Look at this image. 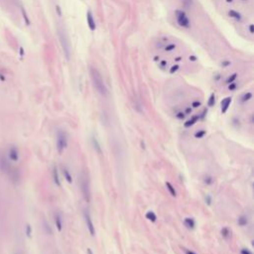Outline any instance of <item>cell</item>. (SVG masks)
I'll return each instance as SVG.
<instances>
[{"instance_id":"6da1fadb","label":"cell","mask_w":254,"mask_h":254,"mask_svg":"<svg viewBox=\"0 0 254 254\" xmlns=\"http://www.w3.org/2000/svg\"><path fill=\"white\" fill-rule=\"evenodd\" d=\"M89 74L90 77H92L93 86L95 87V89L101 95H107L108 93V90H107V87L104 83L103 79L101 77V74L96 69H94L93 67L89 68Z\"/></svg>"},{"instance_id":"7a4b0ae2","label":"cell","mask_w":254,"mask_h":254,"mask_svg":"<svg viewBox=\"0 0 254 254\" xmlns=\"http://www.w3.org/2000/svg\"><path fill=\"white\" fill-rule=\"evenodd\" d=\"M80 185L81 194H83V197L84 198V201H86V203H90V201H92V192H90L89 180H87L86 176L84 174H83L80 176Z\"/></svg>"},{"instance_id":"3957f363","label":"cell","mask_w":254,"mask_h":254,"mask_svg":"<svg viewBox=\"0 0 254 254\" xmlns=\"http://www.w3.org/2000/svg\"><path fill=\"white\" fill-rule=\"evenodd\" d=\"M68 146V136L65 131L59 130L57 133V150L59 154H62Z\"/></svg>"},{"instance_id":"277c9868","label":"cell","mask_w":254,"mask_h":254,"mask_svg":"<svg viewBox=\"0 0 254 254\" xmlns=\"http://www.w3.org/2000/svg\"><path fill=\"white\" fill-rule=\"evenodd\" d=\"M59 37H60V42L63 48V51L65 55H66L67 59H70L71 56V46H70V40L68 38V36L66 34V32H64L63 30L59 31Z\"/></svg>"},{"instance_id":"5b68a950","label":"cell","mask_w":254,"mask_h":254,"mask_svg":"<svg viewBox=\"0 0 254 254\" xmlns=\"http://www.w3.org/2000/svg\"><path fill=\"white\" fill-rule=\"evenodd\" d=\"M176 18H177V21L180 26L184 28H190L191 26V22L189 20L187 14L184 11L181 10H177L176 11Z\"/></svg>"},{"instance_id":"8992f818","label":"cell","mask_w":254,"mask_h":254,"mask_svg":"<svg viewBox=\"0 0 254 254\" xmlns=\"http://www.w3.org/2000/svg\"><path fill=\"white\" fill-rule=\"evenodd\" d=\"M83 216H84V220H86V227H87V229H89V231L90 235L94 236V235H95V228H94L92 219V217H90L89 213L87 210H84L83 211Z\"/></svg>"},{"instance_id":"52a82bcc","label":"cell","mask_w":254,"mask_h":254,"mask_svg":"<svg viewBox=\"0 0 254 254\" xmlns=\"http://www.w3.org/2000/svg\"><path fill=\"white\" fill-rule=\"evenodd\" d=\"M86 22H87V26H89V28L90 29V31L95 30L96 24H95V21H94V19H93L92 13L90 10H89L86 12Z\"/></svg>"},{"instance_id":"ba28073f","label":"cell","mask_w":254,"mask_h":254,"mask_svg":"<svg viewBox=\"0 0 254 254\" xmlns=\"http://www.w3.org/2000/svg\"><path fill=\"white\" fill-rule=\"evenodd\" d=\"M8 158L12 162H17L19 160V151L16 147H11L8 151Z\"/></svg>"},{"instance_id":"9c48e42d","label":"cell","mask_w":254,"mask_h":254,"mask_svg":"<svg viewBox=\"0 0 254 254\" xmlns=\"http://www.w3.org/2000/svg\"><path fill=\"white\" fill-rule=\"evenodd\" d=\"M231 101H232V98H231L230 96H227L225 98H223L221 100V112L222 113H225L227 110H228Z\"/></svg>"},{"instance_id":"30bf717a","label":"cell","mask_w":254,"mask_h":254,"mask_svg":"<svg viewBox=\"0 0 254 254\" xmlns=\"http://www.w3.org/2000/svg\"><path fill=\"white\" fill-rule=\"evenodd\" d=\"M54 219H55V224L59 231H62L63 229V219H62V216L59 213H55L54 214Z\"/></svg>"},{"instance_id":"8fae6325","label":"cell","mask_w":254,"mask_h":254,"mask_svg":"<svg viewBox=\"0 0 254 254\" xmlns=\"http://www.w3.org/2000/svg\"><path fill=\"white\" fill-rule=\"evenodd\" d=\"M184 224L188 229H194L196 226V222L192 217H186L184 219Z\"/></svg>"},{"instance_id":"7c38bea8","label":"cell","mask_w":254,"mask_h":254,"mask_svg":"<svg viewBox=\"0 0 254 254\" xmlns=\"http://www.w3.org/2000/svg\"><path fill=\"white\" fill-rule=\"evenodd\" d=\"M92 146H93V148H94V150H95V152L98 153L99 155H101L102 154V150H101V147H100V144H99L98 140H97L93 136V137L92 138Z\"/></svg>"},{"instance_id":"4fadbf2b","label":"cell","mask_w":254,"mask_h":254,"mask_svg":"<svg viewBox=\"0 0 254 254\" xmlns=\"http://www.w3.org/2000/svg\"><path fill=\"white\" fill-rule=\"evenodd\" d=\"M198 119H200L198 115H195V116H193V117H191L190 119L187 120V121L184 123V126L186 127V128H189V127L193 126L195 123H197V121H198Z\"/></svg>"},{"instance_id":"5bb4252c","label":"cell","mask_w":254,"mask_h":254,"mask_svg":"<svg viewBox=\"0 0 254 254\" xmlns=\"http://www.w3.org/2000/svg\"><path fill=\"white\" fill-rule=\"evenodd\" d=\"M62 171H63L64 178L66 179V181H67L69 184H71V182H73V179H71V174H70V171L68 170L66 167H62Z\"/></svg>"},{"instance_id":"9a60e30c","label":"cell","mask_w":254,"mask_h":254,"mask_svg":"<svg viewBox=\"0 0 254 254\" xmlns=\"http://www.w3.org/2000/svg\"><path fill=\"white\" fill-rule=\"evenodd\" d=\"M53 179H54V183L56 184L58 187H61V181H60V177H59V173H58V169L55 166L53 169Z\"/></svg>"},{"instance_id":"2e32d148","label":"cell","mask_w":254,"mask_h":254,"mask_svg":"<svg viewBox=\"0 0 254 254\" xmlns=\"http://www.w3.org/2000/svg\"><path fill=\"white\" fill-rule=\"evenodd\" d=\"M166 188H167V190L169 191V193H170V195L172 197L177 196V192H176V190H175V187L171 183L167 182V183H166Z\"/></svg>"},{"instance_id":"e0dca14e","label":"cell","mask_w":254,"mask_h":254,"mask_svg":"<svg viewBox=\"0 0 254 254\" xmlns=\"http://www.w3.org/2000/svg\"><path fill=\"white\" fill-rule=\"evenodd\" d=\"M146 219H147L148 220H150L151 222H155L156 220H157V216L155 214L154 211H152V210H149L147 213H146Z\"/></svg>"},{"instance_id":"ac0fdd59","label":"cell","mask_w":254,"mask_h":254,"mask_svg":"<svg viewBox=\"0 0 254 254\" xmlns=\"http://www.w3.org/2000/svg\"><path fill=\"white\" fill-rule=\"evenodd\" d=\"M228 15L230 16V17L236 19V20H241V15H240V13H238L235 10H229Z\"/></svg>"},{"instance_id":"d6986e66","label":"cell","mask_w":254,"mask_h":254,"mask_svg":"<svg viewBox=\"0 0 254 254\" xmlns=\"http://www.w3.org/2000/svg\"><path fill=\"white\" fill-rule=\"evenodd\" d=\"M206 134H207V130L201 129V130H198V131H197L196 133H195V138L201 139V138L204 137V135H206Z\"/></svg>"},{"instance_id":"ffe728a7","label":"cell","mask_w":254,"mask_h":254,"mask_svg":"<svg viewBox=\"0 0 254 254\" xmlns=\"http://www.w3.org/2000/svg\"><path fill=\"white\" fill-rule=\"evenodd\" d=\"M220 232H221V235H222V237H223V238H225V239H227L230 236V230H229V228H227V227H223V228L221 229Z\"/></svg>"},{"instance_id":"44dd1931","label":"cell","mask_w":254,"mask_h":254,"mask_svg":"<svg viewBox=\"0 0 254 254\" xmlns=\"http://www.w3.org/2000/svg\"><path fill=\"white\" fill-rule=\"evenodd\" d=\"M247 223H248V220H247V217H246L245 216H239V219H238V224H239L240 226H245Z\"/></svg>"},{"instance_id":"7402d4cb","label":"cell","mask_w":254,"mask_h":254,"mask_svg":"<svg viewBox=\"0 0 254 254\" xmlns=\"http://www.w3.org/2000/svg\"><path fill=\"white\" fill-rule=\"evenodd\" d=\"M214 103H216V95H214V93H211L210 96V98H208L207 104H208V106H210V107H213L214 105Z\"/></svg>"},{"instance_id":"603a6c76","label":"cell","mask_w":254,"mask_h":254,"mask_svg":"<svg viewBox=\"0 0 254 254\" xmlns=\"http://www.w3.org/2000/svg\"><path fill=\"white\" fill-rule=\"evenodd\" d=\"M252 98V93L251 92H247L245 94H243V96H242V98H241V101L242 102H246V101H248L249 99H251Z\"/></svg>"},{"instance_id":"cb8c5ba5","label":"cell","mask_w":254,"mask_h":254,"mask_svg":"<svg viewBox=\"0 0 254 254\" xmlns=\"http://www.w3.org/2000/svg\"><path fill=\"white\" fill-rule=\"evenodd\" d=\"M21 12H22V15H23L25 23L27 24V25H29V24H30V20H29V18H28V16H27V13H26L25 9L23 7H21Z\"/></svg>"},{"instance_id":"d4e9b609","label":"cell","mask_w":254,"mask_h":254,"mask_svg":"<svg viewBox=\"0 0 254 254\" xmlns=\"http://www.w3.org/2000/svg\"><path fill=\"white\" fill-rule=\"evenodd\" d=\"M236 77H237V74H232L230 77H227V80H225V83H228V84H229V83H233V81L236 80Z\"/></svg>"},{"instance_id":"484cf974","label":"cell","mask_w":254,"mask_h":254,"mask_svg":"<svg viewBox=\"0 0 254 254\" xmlns=\"http://www.w3.org/2000/svg\"><path fill=\"white\" fill-rule=\"evenodd\" d=\"M175 48H176L175 44H169V45H167V46L165 47V51L166 52H171V51L175 50Z\"/></svg>"},{"instance_id":"4316f807","label":"cell","mask_w":254,"mask_h":254,"mask_svg":"<svg viewBox=\"0 0 254 254\" xmlns=\"http://www.w3.org/2000/svg\"><path fill=\"white\" fill-rule=\"evenodd\" d=\"M204 183H206L207 185H211L213 183V178L210 177V176H207V177L204 178Z\"/></svg>"},{"instance_id":"83f0119b","label":"cell","mask_w":254,"mask_h":254,"mask_svg":"<svg viewBox=\"0 0 254 254\" xmlns=\"http://www.w3.org/2000/svg\"><path fill=\"white\" fill-rule=\"evenodd\" d=\"M240 254H253V253L250 251L249 249H247V248H242L241 250H240Z\"/></svg>"},{"instance_id":"f1b7e54d","label":"cell","mask_w":254,"mask_h":254,"mask_svg":"<svg viewBox=\"0 0 254 254\" xmlns=\"http://www.w3.org/2000/svg\"><path fill=\"white\" fill-rule=\"evenodd\" d=\"M179 70V65H175V66H173L171 68V70H170V73L171 74H174V73H176V71H177Z\"/></svg>"},{"instance_id":"f546056e","label":"cell","mask_w":254,"mask_h":254,"mask_svg":"<svg viewBox=\"0 0 254 254\" xmlns=\"http://www.w3.org/2000/svg\"><path fill=\"white\" fill-rule=\"evenodd\" d=\"M237 87V84L235 83H229V86H228V89L229 90H234Z\"/></svg>"},{"instance_id":"4dcf8cb0","label":"cell","mask_w":254,"mask_h":254,"mask_svg":"<svg viewBox=\"0 0 254 254\" xmlns=\"http://www.w3.org/2000/svg\"><path fill=\"white\" fill-rule=\"evenodd\" d=\"M177 118H179V119H183V118H185V113L184 112H179V113H177Z\"/></svg>"},{"instance_id":"1f68e13d","label":"cell","mask_w":254,"mask_h":254,"mask_svg":"<svg viewBox=\"0 0 254 254\" xmlns=\"http://www.w3.org/2000/svg\"><path fill=\"white\" fill-rule=\"evenodd\" d=\"M26 231H27V235L30 236L31 233H32V229H31V226H30V225H27V227H26Z\"/></svg>"},{"instance_id":"d6a6232c","label":"cell","mask_w":254,"mask_h":254,"mask_svg":"<svg viewBox=\"0 0 254 254\" xmlns=\"http://www.w3.org/2000/svg\"><path fill=\"white\" fill-rule=\"evenodd\" d=\"M45 228H46L47 232L49 231V234H52V229H51V227H50V225H49L48 223H45Z\"/></svg>"},{"instance_id":"836d02e7","label":"cell","mask_w":254,"mask_h":254,"mask_svg":"<svg viewBox=\"0 0 254 254\" xmlns=\"http://www.w3.org/2000/svg\"><path fill=\"white\" fill-rule=\"evenodd\" d=\"M201 101H194L193 104H192V106L193 107H198V106H201Z\"/></svg>"},{"instance_id":"e575fe53","label":"cell","mask_w":254,"mask_h":254,"mask_svg":"<svg viewBox=\"0 0 254 254\" xmlns=\"http://www.w3.org/2000/svg\"><path fill=\"white\" fill-rule=\"evenodd\" d=\"M166 65H167V63H166L165 61H162L161 63H160V68L162 70H165V67H166Z\"/></svg>"},{"instance_id":"d590c367","label":"cell","mask_w":254,"mask_h":254,"mask_svg":"<svg viewBox=\"0 0 254 254\" xmlns=\"http://www.w3.org/2000/svg\"><path fill=\"white\" fill-rule=\"evenodd\" d=\"M206 203L208 204V206H210V204H211V198H210V196H207V197H206Z\"/></svg>"},{"instance_id":"8d00e7d4","label":"cell","mask_w":254,"mask_h":254,"mask_svg":"<svg viewBox=\"0 0 254 254\" xmlns=\"http://www.w3.org/2000/svg\"><path fill=\"white\" fill-rule=\"evenodd\" d=\"M207 113V109H204V111H203V113H201V116H198V117H201V118H204V117L206 116Z\"/></svg>"},{"instance_id":"74e56055","label":"cell","mask_w":254,"mask_h":254,"mask_svg":"<svg viewBox=\"0 0 254 254\" xmlns=\"http://www.w3.org/2000/svg\"><path fill=\"white\" fill-rule=\"evenodd\" d=\"M186 254H197L196 252L192 251V250H189V249H186Z\"/></svg>"},{"instance_id":"f35d334b","label":"cell","mask_w":254,"mask_h":254,"mask_svg":"<svg viewBox=\"0 0 254 254\" xmlns=\"http://www.w3.org/2000/svg\"><path fill=\"white\" fill-rule=\"evenodd\" d=\"M20 55H21V57H23V55H24V51L22 47H20Z\"/></svg>"},{"instance_id":"ab89813d","label":"cell","mask_w":254,"mask_h":254,"mask_svg":"<svg viewBox=\"0 0 254 254\" xmlns=\"http://www.w3.org/2000/svg\"><path fill=\"white\" fill-rule=\"evenodd\" d=\"M249 30H250V33L253 34V25H250V26H249Z\"/></svg>"},{"instance_id":"60d3db41","label":"cell","mask_w":254,"mask_h":254,"mask_svg":"<svg viewBox=\"0 0 254 254\" xmlns=\"http://www.w3.org/2000/svg\"><path fill=\"white\" fill-rule=\"evenodd\" d=\"M191 111H192V108H187V109H186V112H187V113H190Z\"/></svg>"},{"instance_id":"b9f144b4","label":"cell","mask_w":254,"mask_h":254,"mask_svg":"<svg viewBox=\"0 0 254 254\" xmlns=\"http://www.w3.org/2000/svg\"><path fill=\"white\" fill-rule=\"evenodd\" d=\"M190 60H193V61H195V60H196V58H195V57H190Z\"/></svg>"},{"instance_id":"7bdbcfd3","label":"cell","mask_w":254,"mask_h":254,"mask_svg":"<svg viewBox=\"0 0 254 254\" xmlns=\"http://www.w3.org/2000/svg\"><path fill=\"white\" fill-rule=\"evenodd\" d=\"M87 252H89V254H92V249H87Z\"/></svg>"},{"instance_id":"ee69618b","label":"cell","mask_w":254,"mask_h":254,"mask_svg":"<svg viewBox=\"0 0 254 254\" xmlns=\"http://www.w3.org/2000/svg\"><path fill=\"white\" fill-rule=\"evenodd\" d=\"M226 2H228V3H230V2H232V0H226Z\"/></svg>"},{"instance_id":"f6af8a7d","label":"cell","mask_w":254,"mask_h":254,"mask_svg":"<svg viewBox=\"0 0 254 254\" xmlns=\"http://www.w3.org/2000/svg\"><path fill=\"white\" fill-rule=\"evenodd\" d=\"M242 1H246V0H242Z\"/></svg>"},{"instance_id":"bcb514c9","label":"cell","mask_w":254,"mask_h":254,"mask_svg":"<svg viewBox=\"0 0 254 254\" xmlns=\"http://www.w3.org/2000/svg\"><path fill=\"white\" fill-rule=\"evenodd\" d=\"M190 1H191V0H190Z\"/></svg>"}]
</instances>
